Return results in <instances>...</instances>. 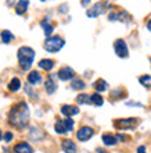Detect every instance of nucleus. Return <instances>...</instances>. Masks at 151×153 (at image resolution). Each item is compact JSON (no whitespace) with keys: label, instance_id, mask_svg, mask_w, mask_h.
<instances>
[{"label":"nucleus","instance_id":"72a5a7b5","mask_svg":"<svg viewBox=\"0 0 151 153\" xmlns=\"http://www.w3.org/2000/svg\"><path fill=\"white\" fill-rule=\"evenodd\" d=\"M97 152L99 153H107V152H104V150H101V149H97Z\"/></svg>","mask_w":151,"mask_h":153},{"label":"nucleus","instance_id":"a211bd4d","mask_svg":"<svg viewBox=\"0 0 151 153\" xmlns=\"http://www.w3.org/2000/svg\"><path fill=\"white\" fill-rule=\"evenodd\" d=\"M93 88H94L97 92H104V91H107L108 89V84L104 79L100 78V79H97L94 84H93Z\"/></svg>","mask_w":151,"mask_h":153},{"label":"nucleus","instance_id":"1a4fd4ad","mask_svg":"<svg viewBox=\"0 0 151 153\" xmlns=\"http://www.w3.org/2000/svg\"><path fill=\"white\" fill-rule=\"evenodd\" d=\"M108 20L110 21H121V22H127L130 20V16L127 14L126 11H114V13H110L108 14Z\"/></svg>","mask_w":151,"mask_h":153},{"label":"nucleus","instance_id":"0eeeda50","mask_svg":"<svg viewBox=\"0 0 151 153\" xmlns=\"http://www.w3.org/2000/svg\"><path fill=\"white\" fill-rule=\"evenodd\" d=\"M114 50H115V54L121 59H126L129 56V49H127V45L123 39H116L114 42Z\"/></svg>","mask_w":151,"mask_h":153},{"label":"nucleus","instance_id":"f704fd0d","mask_svg":"<svg viewBox=\"0 0 151 153\" xmlns=\"http://www.w3.org/2000/svg\"><path fill=\"white\" fill-rule=\"evenodd\" d=\"M1 137H3V134H1V129H0V141H1Z\"/></svg>","mask_w":151,"mask_h":153},{"label":"nucleus","instance_id":"6ab92c4d","mask_svg":"<svg viewBox=\"0 0 151 153\" xmlns=\"http://www.w3.org/2000/svg\"><path fill=\"white\" fill-rule=\"evenodd\" d=\"M40 27H42V29H43V32H44V35L46 36H50L53 33V25L49 22V20H43L42 22H40Z\"/></svg>","mask_w":151,"mask_h":153},{"label":"nucleus","instance_id":"39448f33","mask_svg":"<svg viewBox=\"0 0 151 153\" xmlns=\"http://www.w3.org/2000/svg\"><path fill=\"white\" fill-rule=\"evenodd\" d=\"M107 7H110V4H108L107 1H99V3L93 4L88 11H86V16L90 17V18H96V17L101 16V14L105 11Z\"/></svg>","mask_w":151,"mask_h":153},{"label":"nucleus","instance_id":"c85d7f7f","mask_svg":"<svg viewBox=\"0 0 151 153\" xmlns=\"http://www.w3.org/2000/svg\"><path fill=\"white\" fill-rule=\"evenodd\" d=\"M13 139V134L11 132H6L4 134V141L6 142H10Z\"/></svg>","mask_w":151,"mask_h":153},{"label":"nucleus","instance_id":"412c9836","mask_svg":"<svg viewBox=\"0 0 151 153\" xmlns=\"http://www.w3.org/2000/svg\"><path fill=\"white\" fill-rule=\"evenodd\" d=\"M85 82L82 79H79V78H74L71 82V88L74 89V91H82V89H85Z\"/></svg>","mask_w":151,"mask_h":153},{"label":"nucleus","instance_id":"dca6fc26","mask_svg":"<svg viewBox=\"0 0 151 153\" xmlns=\"http://www.w3.org/2000/svg\"><path fill=\"white\" fill-rule=\"evenodd\" d=\"M116 142H118V138L111 135V134H104L103 135V143L107 146H114L116 145Z\"/></svg>","mask_w":151,"mask_h":153},{"label":"nucleus","instance_id":"b1692460","mask_svg":"<svg viewBox=\"0 0 151 153\" xmlns=\"http://www.w3.org/2000/svg\"><path fill=\"white\" fill-rule=\"evenodd\" d=\"M76 102H78L79 105H89V103H91V99L86 93H80V95H78V97H76Z\"/></svg>","mask_w":151,"mask_h":153},{"label":"nucleus","instance_id":"f257e3e1","mask_svg":"<svg viewBox=\"0 0 151 153\" xmlns=\"http://www.w3.org/2000/svg\"><path fill=\"white\" fill-rule=\"evenodd\" d=\"M28 120H29V110H28V105L25 102H20L11 107L10 114H8V123L15 127V128H25L28 125Z\"/></svg>","mask_w":151,"mask_h":153},{"label":"nucleus","instance_id":"a878e982","mask_svg":"<svg viewBox=\"0 0 151 153\" xmlns=\"http://www.w3.org/2000/svg\"><path fill=\"white\" fill-rule=\"evenodd\" d=\"M123 95H125V91H123L122 88H116V89H114V91L111 92V99L118 100V99H122Z\"/></svg>","mask_w":151,"mask_h":153},{"label":"nucleus","instance_id":"7ed1b4c3","mask_svg":"<svg viewBox=\"0 0 151 153\" xmlns=\"http://www.w3.org/2000/svg\"><path fill=\"white\" fill-rule=\"evenodd\" d=\"M64 39L60 36H49L47 39L44 40L43 43V48L47 50V52H52V53H56L58 50H61L64 46Z\"/></svg>","mask_w":151,"mask_h":153},{"label":"nucleus","instance_id":"5701e85b","mask_svg":"<svg viewBox=\"0 0 151 153\" xmlns=\"http://www.w3.org/2000/svg\"><path fill=\"white\" fill-rule=\"evenodd\" d=\"M0 36H1V40H3V43H10V42L14 39V35H13V32H10V31H7V29L1 31Z\"/></svg>","mask_w":151,"mask_h":153},{"label":"nucleus","instance_id":"bb28decb","mask_svg":"<svg viewBox=\"0 0 151 153\" xmlns=\"http://www.w3.org/2000/svg\"><path fill=\"white\" fill-rule=\"evenodd\" d=\"M139 82L146 88H151V75H141L139 78Z\"/></svg>","mask_w":151,"mask_h":153},{"label":"nucleus","instance_id":"2f4dec72","mask_svg":"<svg viewBox=\"0 0 151 153\" xmlns=\"http://www.w3.org/2000/svg\"><path fill=\"white\" fill-rule=\"evenodd\" d=\"M80 3H82V6H88V4L90 3V0H82Z\"/></svg>","mask_w":151,"mask_h":153},{"label":"nucleus","instance_id":"cd10ccee","mask_svg":"<svg viewBox=\"0 0 151 153\" xmlns=\"http://www.w3.org/2000/svg\"><path fill=\"white\" fill-rule=\"evenodd\" d=\"M67 8H68V4L64 3V4H61L60 7H58V10H60L61 14H64V13H67Z\"/></svg>","mask_w":151,"mask_h":153},{"label":"nucleus","instance_id":"c9c22d12","mask_svg":"<svg viewBox=\"0 0 151 153\" xmlns=\"http://www.w3.org/2000/svg\"><path fill=\"white\" fill-rule=\"evenodd\" d=\"M150 63H151V57H150Z\"/></svg>","mask_w":151,"mask_h":153},{"label":"nucleus","instance_id":"f03ea898","mask_svg":"<svg viewBox=\"0 0 151 153\" xmlns=\"http://www.w3.org/2000/svg\"><path fill=\"white\" fill-rule=\"evenodd\" d=\"M33 59H35V50L32 48L22 46V48L18 49V63H20V67L24 71H28L31 68Z\"/></svg>","mask_w":151,"mask_h":153},{"label":"nucleus","instance_id":"6e6552de","mask_svg":"<svg viewBox=\"0 0 151 153\" xmlns=\"http://www.w3.org/2000/svg\"><path fill=\"white\" fill-rule=\"evenodd\" d=\"M93 134H94L93 128H90V127H88V125H85V127L79 128V131L76 132V138H78V141H80V142H86L93 137Z\"/></svg>","mask_w":151,"mask_h":153},{"label":"nucleus","instance_id":"ddd939ff","mask_svg":"<svg viewBox=\"0 0 151 153\" xmlns=\"http://www.w3.org/2000/svg\"><path fill=\"white\" fill-rule=\"evenodd\" d=\"M14 153H33V149L27 142H20L14 146Z\"/></svg>","mask_w":151,"mask_h":153},{"label":"nucleus","instance_id":"aec40b11","mask_svg":"<svg viewBox=\"0 0 151 153\" xmlns=\"http://www.w3.org/2000/svg\"><path fill=\"white\" fill-rule=\"evenodd\" d=\"M28 4H29V0H20L18 1V4L15 6V11L17 14H24L25 11H27V8H28Z\"/></svg>","mask_w":151,"mask_h":153},{"label":"nucleus","instance_id":"c756f323","mask_svg":"<svg viewBox=\"0 0 151 153\" xmlns=\"http://www.w3.org/2000/svg\"><path fill=\"white\" fill-rule=\"evenodd\" d=\"M137 153H146V146H139L137 148Z\"/></svg>","mask_w":151,"mask_h":153},{"label":"nucleus","instance_id":"4468645a","mask_svg":"<svg viewBox=\"0 0 151 153\" xmlns=\"http://www.w3.org/2000/svg\"><path fill=\"white\" fill-rule=\"evenodd\" d=\"M54 76L56 75H50L47 78V81H46V84H44V88H46V91H47V93H54L57 89V84L56 81H54Z\"/></svg>","mask_w":151,"mask_h":153},{"label":"nucleus","instance_id":"e433bc0d","mask_svg":"<svg viewBox=\"0 0 151 153\" xmlns=\"http://www.w3.org/2000/svg\"><path fill=\"white\" fill-rule=\"evenodd\" d=\"M40 1H44V0H40Z\"/></svg>","mask_w":151,"mask_h":153},{"label":"nucleus","instance_id":"4be33fe9","mask_svg":"<svg viewBox=\"0 0 151 153\" xmlns=\"http://www.w3.org/2000/svg\"><path fill=\"white\" fill-rule=\"evenodd\" d=\"M20 88H21V81L18 78H13L10 81V84H8V89L11 92H17V91H20Z\"/></svg>","mask_w":151,"mask_h":153},{"label":"nucleus","instance_id":"f3484780","mask_svg":"<svg viewBox=\"0 0 151 153\" xmlns=\"http://www.w3.org/2000/svg\"><path fill=\"white\" fill-rule=\"evenodd\" d=\"M39 67L42 70H46V71H52L53 67H54V61L50 60V59H43V60L39 61Z\"/></svg>","mask_w":151,"mask_h":153},{"label":"nucleus","instance_id":"423d86ee","mask_svg":"<svg viewBox=\"0 0 151 153\" xmlns=\"http://www.w3.org/2000/svg\"><path fill=\"white\" fill-rule=\"evenodd\" d=\"M137 118H119L114 121V127L116 129H132L137 125Z\"/></svg>","mask_w":151,"mask_h":153},{"label":"nucleus","instance_id":"7c9ffc66","mask_svg":"<svg viewBox=\"0 0 151 153\" xmlns=\"http://www.w3.org/2000/svg\"><path fill=\"white\" fill-rule=\"evenodd\" d=\"M127 106H137V107H141V103H133V102H129V103H127Z\"/></svg>","mask_w":151,"mask_h":153},{"label":"nucleus","instance_id":"473e14b6","mask_svg":"<svg viewBox=\"0 0 151 153\" xmlns=\"http://www.w3.org/2000/svg\"><path fill=\"white\" fill-rule=\"evenodd\" d=\"M147 29L151 32V20H148V22H147Z\"/></svg>","mask_w":151,"mask_h":153},{"label":"nucleus","instance_id":"f8f14e48","mask_svg":"<svg viewBox=\"0 0 151 153\" xmlns=\"http://www.w3.org/2000/svg\"><path fill=\"white\" fill-rule=\"evenodd\" d=\"M61 113H63L65 117H72V116H76V114H79V109H78L76 106L64 105L63 107H61Z\"/></svg>","mask_w":151,"mask_h":153},{"label":"nucleus","instance_id":"20e7f679","mask_svg":"<svg viewBox=\"0 0 151 153\" xmlns=\"http://www.w3.org/2000/svg\"><path fill=\"white\" fill-rule=\"evenodd\" d=\"M74 125H75V123H74V120H72L71 117H67L65 120H57V123L54 124V129H56L57 134H68L71 132L72 129H74Z\"/></svg>","mask_w":151,"mask_h":153},{"label":"nucleus","instance_id":"393cba45","mask_svg":"<svg viewBox=\"0 0 151 153\" xmlns=\"http://www.w3.org/2000/svg\"><path fill=\"white\" fill-rule=\"evenodd\" d=\"M90 99H91V103L96 106H103V103H104V99L101 97L100 93H93L90 96Z\"/></svg>","mask_w":151,"mask_h":153},{"label":"nucleus","instance_id":"2eb2a0df","mask_svg":"<svg viewBox=\"0 0 151 153\" xmlns=\"http://www.w3.org/2000/svg\"><path fill=\"white\" fill-rule=\"evenodd\" d=\"M28 82L31 85H39L42 82V74L39 71H31L28 75Z\"/></svg>","mask_w":151,"mask_h":153},{"label":"nucleus","instance_id":"9b49d317","mask_svg":"<svg viewBox=\"0 0 151 153\" xmlns=\"http://www.w3.org/2000/svg\"><path fill=\"white\" fill-rule=\"evenodd\" d=\"M61 148H63V150L65 153H76L78 152V148H76V145L71 139H64V141L61 142Z\"/></svg>","mask_w":151,"mask_h":153},{"label":"nucleus","instance_id":"9d476101","mask_svg":"<svg viewBox=\"0 0 151 153\" xmlns=\"http://www.w3.org/2000/svg\"><path fill=\"white\" fill-rule=\"evenodd\" d=\"M57 76L60 78L61 81H68V79H74L75 76V71L71 68V67H61L57 73Z\"/></svg>","mask_w":151,"mask_h":153}]
</instances>
